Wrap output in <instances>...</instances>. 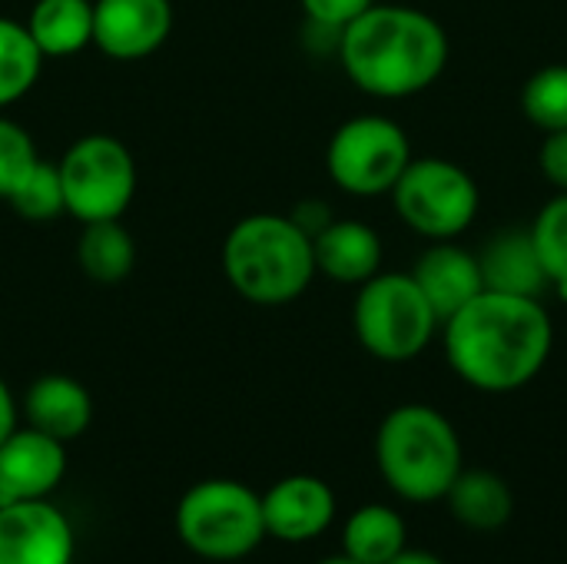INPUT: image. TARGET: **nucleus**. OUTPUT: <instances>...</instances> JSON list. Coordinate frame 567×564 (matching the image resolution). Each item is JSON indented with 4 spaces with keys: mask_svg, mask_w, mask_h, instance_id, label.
<instances>
[{
    "mask_svg": "<svg viewBox=\"0 0 567 564\" xmlns=\"http://www.w3.org/2000/svg\"><path fill=\"white\" fill-rule=\"evenodd\" d=\"M299 3H302V10H306V17H309L312 27L332 30L339 37V30L346 23H352L359 13H365L379 0H299Z\"/></svg>",
    "mask_w": 567,
    "mask_h": 564,
    "instance_id": "bb28decb",
    "label": "nucleus"
},
{
    "mask_svg": "<svg viewBox=\"0 0 567 564\" xmlns=\"http://www.w3.org/2000/svg\"><path fill=\"white\" fill-rule=\"evenodd\" d=\"M43 70V53L37 50L27 23L0 17V110L23 100Z\"/></svg>",
    "mask_w": 567,
    "mask_h": 564,
    "instance_id": "4be33fe9",
    "label": "nucleus"
},
{
    "mask_svg": "<svg viewBox=\"0 0 567 564\" xmlns=\"http://www.w3.org/2000/svg\"><path fill=\"white\" fill-rule=\"evenodd\" d=\"M452 372L488 396H508L542 376L555 349V322L545 299L478 293L442 322Z\"/></svg>",
    "mask_w": 567,
    "mask_h": 564,
    "instance_id": "f257e3e1",
    "label": "nucleus"
},
{
    "mask_svg": "<svg viewBox=\"0 0 567 564\" xmlns=\"http://www.w3.org/2000/svg\"><path fill=\"white\" fill-rule=\"evenodd\" d=\"M375 465L399 499L412 505L445 502L465 469L462 439L445 412L409 402L382 419L375 432Z\"/></svg>",
    "mask_w": 567,
    "mask_h": 564,
    "instance_id": "20e7f679",
    "label": "nucleus"
},
{
    "mask_svg": "<svg viewBox=\"0 0 567 564\" xmlns=\"http://www.w3.org/2000/svg\"><path fill=\"white\" fill-rule=\"evenodd\" d=\"M409 548L405 519L389 505H362L346 519L342 555L359 564H389Z\"/></svg>",
    "mask_w": 567,
    "mask_h": 564,
    "instance_id": "aec40b11",
    "label": "nucleus"
},
{
    "mask_svg": "<svg viewBox=\"0 0 567 564\" xmlns=\"http://www.w3.org/2000/svg\"><path fill=\"white\" fill-rule=\"evenodd\" d=\"M389 196L399 219L432 243L458 239L482 209L475 176L445 156H412Z\"/></svg>",
    "mask_w": 567,
    "mask_h": 564,
    "instance_id": "0eeeda50",
    "label": "nucleus"
},
{
    "mask_svg": "<svg viewBox=\"0 0 567 564\" xmlns=\"http://www.w3.org/2000/svg\"><path fill=\"white\" fill-rule=\"evenodd\" d=\"M27 30L47 57H73L93 43V0H37Z\"/></svg>",
    "mask_w": 567,
    "mask_h": 564,
    "instance_id": "6ab92c4d",
    "label": "nucleus"
},
{
    "mask_svg": "<svg viewBox=\"0 0 567 564\" xmlns=\"http://www.w3.org/2000/svg\"><path fill=\"white\" fill-rule=\"evenodd\" d=\"M17 429V402H13V392L10 386L0 379V442Z\"/></svg>",
    "mask_w": 567,
    "mask_h": 564,
    "instance_id": "c85d7f7f",
    "label": "nucleus"
},
{
    "mask_svg": "<svg viewBox=\"0 0 567 564\" xmlns=\"http://www.w3.org/2000/svg\"><path fill=\"white\" fill-rule=\"evenodd\" d=\"M63 206L76 223L120 219L136 196V160L110 133L80 136L56 163Z\"/></svg>",
    "mask_w": 567,
    "mask_h": 564,
    "instance_id": "6e6552de",
    "label": "nucleus"
},
{
    "mask_svg": "<svg viewBox=\"0 0 567 564\" xmlns=\"http://www.w3.org/2000/svg\"><path fill=\"white\" fill-rule=\"evenodd\" d=\"M23 416H27L30 429L53 435L66 445L90 429L93 399L76 379L50 372V376H40L30 382V389L23 396Z\"/></svg>",
    "mask_w": 567,
    "mask_h": 564,
    "instance_id": "f3484780",
    "label": "nucleus"
},
{
    "mask_svg": "<svg viewBox=\"0 0 567 564\" xmlns=\"http://www.w3.org/2000/svg\"><path fill=\"white\" fill-rule=\"evenodd\" d=\"M522 110L542 133L567 130V63H548L525 80Z\"/></svg>",
    "mask_w": 567,
    "mask_h": 564,
    "instance_id": "b1692460",
    "label": "nucleus"
},
{
    "mask_svg": "<svg viewBox=\"0 0 567 564\" xmlns=\"http://www.w3.org/2000/svg\"><path fill=\"white\" fill-rule=\"evenodd\" d=\"M412 279L425 293L429 306L435 309L439 322L455 316L462 306H468L478 293H485L478 253L458 246L455 239L432 243L412 266Z\"/></svg>",
    "mask_w": 567,
    "mask_h": 564,
    "instance_id": "4468645a",
    "label": "nucleus"
},
{
    "mask_svg": "<svg viewBox=\"0 0 567 564\" xmlns=\"http://www.w3.org/2000/svg\"><path fill=\"white\" fill-rule=\"evenodd\" d=\"M179 542L209 562H239L266 539L262 495L233 479H206L176 505Z\"/></svg>",
    "mask_w": 567,
    "mask_h": 564,
    "instance_id": "423d86ee",
    "label": "nucleus"
},
{
    "mask_svg": "<svg viewBox=\"0 0 567 564\" xmlns=\"http://www.w3.org/2000/svg\"><path fill=\"white\" fill-rule=\"evenodd\" d=\"M80 226L83 233L76 239V263L83 276L103 286L123 283L136 263V243L130 229L120 219H100V223H80Z\"/></svg>",
    "mask_w": 567,
    "mask_h": 564,
    "instance_id": "412c9836",
    "label": "nucleus"
},
{
    "mask_svg": "<svg viewBox=\"0 0 567 564\" xmlns=\"http://www.w3.org/2000/svg\"><path fill=\"white\" fill-rule=\"evenodd\" d=\"M73 522L50 499L0 505V564H73Z\"/></svg>",
    "mask_w": 567,
    "mask_h": 564,
    "instance_id": "9d476101",
    "label": "nucleus"
},
{
    "mask_svg": "<svg viewBox=\"0 0 567 564\" xmlns=\"http://www.w3.org/2000/svg\"><path fill=\"white\" fill-rule=\"evenodd\" d=\"M445 502L455 522L472 532H502L515 515V495L508 482L485 469H462Z\"/></svg>",
    "mask_w": 567,
    "mask_h": 564,
    "instance_id": "a211bd4d",
    "label": "nucleus"
},
{
    "mask_svg": "<svg viewBox=\"0 0 567 564\" xmlns=\"http://www.w3.org/2000/svg\"><path fill=\"white\" fill-rule=\"evenodd\" d=\"M452 43L439 17L405 3H372L339 30L346 76L375 100H409L435 86Z\"/></svg>",
    "mask_w": 567,
    "mask_h": 564,
    "instance_id": "f03ea898",
    "label": "nucleus"
},
{
    "mask_svg": "<svg viewBox=\"0 0 567 564\" xmlns=\"http://www.w3.org/2000/svg\"><path fill=\"white\" fill-rule=\"evenodd\" d=\"M169 33V0H93V47L110 60H143L156 53Z\"/></svg>",
    "mask_w": 567,
    "mask_h": 564,
    "instance_id": "9b49d317",
    "label": "nucleus"
},
{
    "mask_svg": "<svg viewBox=\"0 0 567 564\" xmlns=\"http://www.w3.org/2000/svg\"><path fill=\"white\" fill-rule=\"evenodd\" d=\"M352 329L369 356L382 362H412L432 346L442 322L412 273H375L359 286Z\"/></svg>",
    "mask_w": 567,
    "mask_h": 564,
    "instance_id": "39448f33",
    "label": "nucleus"
},
{
    "mask_svg": "<svg viewBox=\"0 0 567 564\" xmlns=\"http://www.w3.org/2000/svg\"><path fill=\"white\" fill-rule=\"evenodd\" d=\"M412 163V140L409 133L379 113L346 120L329 146H326V170L332 183L349 196H389L405 166Z\"/></svg>",
    "mask_w": 567,
    "mask_h": 564,
    "instance_id": "1a4fd4ad",
    "label": "nucleus"
},
{
    "mask_svg": "<svg viewBox=\"0 0 567 564\" xmlns=\"http://www.w3.org/2000/svg\"><path fill=\"white\" fill-rule=\"evenodd\" d=\"M538 166H542V176L558 193H567V130L545 133L542 150H538Z\"/></svg>",
    "mask_w": 567,
    "mask_h": 564,
    "instance_id": "cd10ccee",
    "label": "nucleus"
},
{
    "mask_svg": "<svg viewBox=\"0 0 567 564\" xmlns=\"http://www.w3.org/2000/svg\"><path fill=\"white\" fill-rule=\"evenodd\" d=\"M532 239L548 276V289L567 302V193H555L532 219Z\"/></svg>",
    "mask_w": 567,
    "mask_h": 564,
    "instance_id": "5701e85b",
    "label": "nucleus"
},
{
    "mask_svg": "<svg viewBox=\"0 0 567 564\" xmlns=\"http://www.w3.org/2000/svg\"><path fill=\"white\" fill-rule=\"evenodd\" d=\"M223 273L252 306H289L316 279L312 236L282 213L243 216L223 243Z\"/></svg>",
    "mask_w": 567,
    "mask_h": 564,
    "instance_id": "7ed1b4c3",
    "label": "nucleus"
},
{
    "mask_svg": "<svg viewBox=\"0 0 567 564\" xmlns=\"http://www.w3.org/2000/svg\"><path fill=\"white\" fill-rule=\"evenodd\" d=\"M66 475V449L37 429H13L0 442V505L50 499Z\"/></svg>",
    "mask_w": 567,
    "mask_h": 564,
    "instance_id": "f8f14e48",
    "label": "nucleus"
},
{
    "mask_svg": "<svg viewBox=\"0 0 567 564\" xmlns=\"http://www.w3.org/2000/svg\"><path fill=\"white\" fill-rule=\"evenodd\" d=\"M262 522L279 542H312L336 522V492L316 475L279 479L262 495Z\"/></svg>",
    "mask_w": 567,
    "mask_h": 564,
    "instance_id": "ddd939ff",
    "label": "nucleus"
},
{
    "mask_svg": "<svg viewBox=\"0 0 567 564\" xmlns=\"http://www.w3.org/2000/svg\"><path fill=\"white\" fill-rule=\"evenodd\" d=\"M7 203L13 206L17 216H23V219H30V223H47V219H56L60 213H66L56 163L40 160V166L33 170V176H30Z\"/></svg>",
    "mask_w": 567,
    "mask_h": 564,
    "instance_id": "a878e982",
    "label": "nucleus"
},
{
    "mask_svg": "<svg viewBox=\"0 0 567 564\" xmlns=\"http://www.w3.org/2000/svg\"><path fill=\"white\" fill-rule=\"evenodd\" d=\"M319 564H359V562H352V558H346V555H332V558H322Z\"/></svg>",
    "mask_w": 567,
    "mask_h": 564,
    "instance_id": "7c9ffc66",
    "label": "nucleus"
},
{
    "mask_svg": "<svg viewBox=\"0 0 567 564\" xmlns=\"http://www.w3.org/2000/svg\"><path fill=\"white\" fill-rule=\"evenodd\" d=\"M316 273L342 286H362L382 273V236L359 219H329L312 236Z\"/></svg>",
    "mask_w": 567,
    "mask_h": 564,
    "instance_id": "2eb2a0df",
    "label": "nucleus"
},
{
    "mask_svg": "<svg viewBox=\"0 0 567 564\" xmlns=\"http://www.w3.org/2000/svg\"><path fill=\"white\" fill-rule=\"evenodd\" d=\"M478 266L485 289L492 293H508V296H532L542 299L548 289V276L542 269L532 229H498L482 249H478Z\"/></svg>",
    "mask_w": 567,
    "mask_h": 564,
    "instance_id": "dca6fc26",
    "label": "nucleus"
},
{
    "mask_svg": "<svg viewBox=\"0 0 567 564\" xmlns=\"http://www.w3.org/2000/svg\"><path fill=\"white\" fill-rule=\"evenodd\" d=\"M389 564H445L439 555H432V552H425V548H405V552H399L395 558Z\"/></svg>",
    "mask_w": 567,
    "mask_h": 564,
    "instance_id": "c756f323",
    "label": "nucleus"
},
{
    "mask_svg": "<svg viewBox=\"0 0 567 564\" xmlns=\"http://www.w3.org/2000/svg\"><path fill=\"white\" fill-rule=\"evenodd\" d=\"M40 160L43 156L37 153L33 136L20 123L0 116V199L3 203L33 176Z\"/></svg>",
    "mask_w": 567,
    "mask_h": 564,
    "instance_id": "393cba45",
    "label": "nucleus"
}]
</instances>
